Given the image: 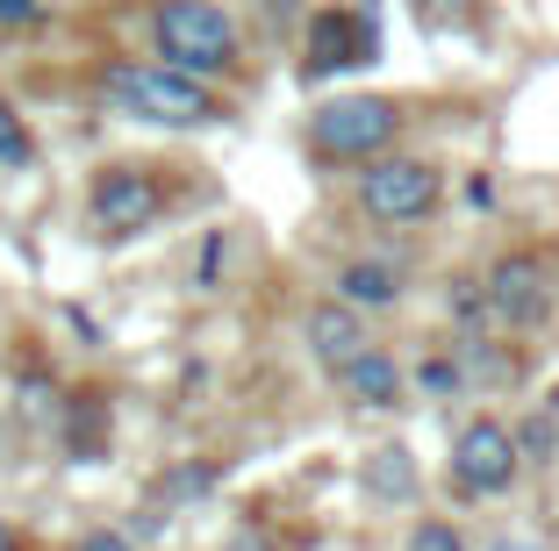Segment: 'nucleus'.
<instances>
[{"instance_id":"f257e3e1","label":"nucleus","mask_w":559,"mask_h":551,"mask_svg":"<svg viewBox=\"0 0 559 551\" xmlns=\"http://www.w3.org/2000/svg\"><path fill=\"white\" fill-rule=\"evenodd\" d=\"M108 100H116L122 115H136V122H165V130H201V122H215V94L194 80V72L180 65H116L108 72Z\"/></svg>"},{"instance_id":"f03ea898","label":"nucleus","mask_w":559,"mask_h":551,"mask_svg":"<svg viewBox=\"0 0 559 551\" xmlns=\"http://www.w3.org/2000/svg\"><path fill=\"white\" fill-rule=\"evenodd\" d=\"M158 50L165 65L180 72H223L237 58V22L215 8V0H165L158 8Z\"/></svg>"},{"instance_id":"7ed1b4c3","label":"nucleus","mask_w":559,"mask_h":551,"mask_svg":"<svg viewBox=\"0 0 559 551\" xmlns=\"http://www.w3.org/2000/svg\"><path fill=\"white\" fill-rule=\"evenodd\" d=\"M395 100L380 94H352V100H330V108H316V151H330V158H373V151L395 144Z\"/></svg>"},{"instance_id":"20e7f679","label":"nucleus","mask_w":559,"mask_h":551,"mask_svg":"<svg viewBox=\"0 0 559 551\" xmlns=\"http://www.w3.org/2000/svg\"><path fill=\"white\" fill-rule=\"evenodd\" d=\"M359 208L373 223H424L438 208V165L424 158H380L373 172L359 179Z\"/></svg>"},{"instance_id":"39448f33","label":"nucleus","mask_w":559,"mask_h":551,"mask_svg":"<svg viewBox=\"0 0 559 551\" xmlns=\"http://www.w3.org/2000/svg\"><path fill=\"white\" fill-rule=\"evenodd\" d=\"M488 315L510 330H538L545 315H552V265L531 259V251H510V259L488 273Z\"/></svg>"},{"instance_id":"423d86ee","label":"nucleus","mask_w":559,"mask_h":551,"mask_svg":"<svg viewBox=\"0 0 559 551\" xmlns=\"http://www.w3.org/2000/svg\"><path fill=\"white\" fill-rule=\"evenodd\" d=\"M158 223V179L136 165H108L94 179V229L100 237H144Z\"/></svg>"},{"instance_id":"0eeeda50","label":"nucleus","mask_w":559,"mask_h":551,"mask_svg":"<svg viewBox=\"0 0 559 551\" xmlns=\"http://www.w3.org/2000/svg\"><path fill=\"white\" fill-rule=\"evenodd\" d=\"M452 472H460V487H474V494H502V487L516 480V438L502 422H466L460 444H452Z\"/></svg>"},{"instance_id":"6e6552de","label":"nucleus","mask_w":559,"mask_h":551,"mask_svg":"<svg viewBox=\"0 0 559 551\" xmlns=\"http://www.w3.org/2000/svg\"><path fill=\"white\" fill-rule=\"evenodd\" d=\"M373 58V22L366 15H316V36H309V72H330V65H366Z\"/></svg>"},{"instance_id":"1a4fd4ad","label":"nucleus","mask_w":559,"mask_h":551,"mask_svg":"<svg viewBox=\"0 0 559 551\" xmlns=\"http://www.w3.org/2000/svg\"><path fill=\"white\" fill-rule=\"evenodd\" d=\"M309 351L323 358V366H345V358L366 351V330H359V315H352V301H316L309 309Z\"/></svg>"},{"instance_id":"9d476101","label":"nucleus","mask_w":559,"mask_h":551,"mask_svg":"<svg viewBox=\"0 0 559 551\" xmlns=\"http://www.w3.org/2000/svg\"><path fill=\"white\" fill-rule=\"evenodd\" d=\"M337 380H345V394L359 408H388L402 394V373H395V358L388 351H359V358H345V366H337Z\"/></svg>"},{"instance_id":"9b49d317","label":"nucleus","mask_w":559,"mask_h":551,"mask_svg":"<svg viewBox=\"0 0 559 551\" xmlns=\"http://www.w3.org/2000/svg\"><path fill=\"white\" fill-rule=\"evenodd\" d=\"M337 294H345L352 309H388V301L402 294V279H395V265L359 259V265H345V273H337Z\"/></svg>"},{"instance_id":"f8f14e48","label":"nucleus","mask_w":559,"mask_h":551,"mask_svg":"<svg viewBox=\"0 0 559 551\" xmlns=\"http://www.w3.org/2000/svg\"><path fill=\"white\" fill-rule=\"evenodd\" d=\"M366 480H373V494H416V466L402 444H388V452L366 458Z\"/></svg>"},{"instance_id":"ddd939ff","label":"nucleus","mask_w":559,"mask_h":551,"mask_svg":"<svg viewBox=\"0 0 559 551\" xmlns=\"http://www.w3.org/2000/svg\"><path fill=\"white\" fill-rule=\"evenodd\" d=\"M29 130H22V115L8 108V100H0V165H29Z\"/></svg>"},{"instance_id":"4468645a","label":"nucleus","mask_w":559,"mask_h":551,"mask_svg":"<svg viewBox=\"0 0 559 551\" xmlns=\"http://www.w3.org/2000/svg\"><path fill=\"white\" fill-rule=\"evenodd\" d=\"M409 551H460V530H452V523H416Z\"/></svg>"},{"instance_id":"2eb2a0df","label":"nucleus","mask_w":559,"mask_h":551,"mask_svg":"<svg viewBox=\"0 0 559 551\" xmlns=\"http://www.w3.org/2000/svg\"><path fill=\"white\" fill-rule=\"evenodd\" d=\"M36 15H50V0H0V29H22Z\"/></svg>"},{"instance_id":"dca6fc26","label":"nucleus","mask_w":559,"mask_h":551,"mask_svg":"<svg viewBox=\"0 0 559 551\" xmlns=\"http://www.w3.org/2000/svg\"><path fill=\"white\" fill-rule=\"evenodd\" d=\"M80 551H136V544H130V537H122V530H94V537H86Z\"/></svg>"},{"instance_id":"f3484780","label":"nucleus","mask_w":559,"mask_h":551,"mask_svg":"<svg viewBox=\"0 0 559 551\" xmlns=\"http://www.w3.org/2000/svg\"><path fill=\"white\" fill-rule=\"evenodd\" d=\"M424 380H430V387H460V366H444V358H430V366H424Z\"/></svg>"},{"instance_id":"a211bd4d","label":"nucleus","mask_w":559,"mask_h":551,"mask_svg":"<svg viewBox=\"0 0 559 551\" xmlns=\"http://www.w3.org/2000/svg\"><path fill=\"white\" fill-rule=\"evenodd\" d=\"M0 551H22V537H15V523L0 516Z\"/></svg>"},{"instance_id":"6ab92c4d","label":"nucleus","mask_w":559,"mask_h":551,"mask_svg":"<svg viewBox=\"0 0 559 551\" xmlns=\"http://www.w3.org/2000/svg\"><path fill=\"white\" fill-rule=\"evenodd\" d=\"M223 551H273V544H259V537H237V544H223Z\"/></svg>"},{"instance_id":"aec40b11","label":"nucleus","mask_w":559,"mask_h":551,"mask_svg":"<svg viewBox=\"0 0 559 551\" xmlns=\"http://www.w3.org/2000/svg\"><path fill=\"white\" fill-rule=\"evenodd\" d=\"M488 551H538V544H488Z\"/></svg>"}]
</instances>
